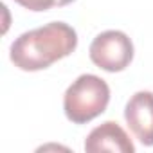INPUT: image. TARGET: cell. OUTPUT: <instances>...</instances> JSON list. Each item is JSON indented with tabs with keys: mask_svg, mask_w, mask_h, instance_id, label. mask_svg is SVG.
<instances>
[{
	"mask_svg": "<svg viewBox=\"0 0 153 153\" xmlns=\"http://www.w3.org/2000/svg\"><path fill=\"white\" fill-rule=\"evenodd\" d=\"M85 151L87 153H99V151L133 153L135 146L130 140L128 133L115 121H106L88 133V137L85 139Z\"/></svg>",
	"mask_w": 153,
	"mask_h": 153,
	"instance_id": "cell-5",
	"label": "cell"
},
{
	"mask_svg": "<svg viewBox=\"0 0 153 153\" xmlns=\"http://www.w3.org/2000/svg\"><path fill=\"white\" fill-rule=\"evenodd\" d=\"M110 103V87L96 74H81L63 96V112L74 124H87Z\"/></svg>",
	"mask_w": 153,
	"mask_h": 153,
	"instance_id": "cell-2",
	"label": "cell"
},
{
	"mask_svg": "<svg viewBox=\"0 0 153 153\" xmlns=\"http://www.w3.org/2000/svg\"><path fill=\"white\" fill-rule=\"evenodd\" d=\"M16 4H20L22 7L29 9V11H34V13H40V11H49L52 7H58V2L56 0H15Z\"/></svg>",
	"mask_w": 153,
	"mask_h": 153,
	"instance_id": "cell-6",
	"label": "cell"
},
{
	"mask_svg": "<svg viewBox=\"0 0 153 153\" xmlns=\"http://www.w3.org/2000/svg\"><path fill=\"white\" fill-rule=\"evenodd\" d=\"M76 47L78 33L65 22H51L15 38L9 58L20 70L36 72L70 56Z\"/></svg>",
	"mask_w": 153,
	"mask_h": 153,
	"instance_id": "cell-1",
	"label": "cell"
},
{
	"mask_svg": "<svg viewBox=\"0 0 153 153\" xmlns=\"http://www.w3.org/2000/svg\"><path fill=\"white\" fill-rule=\"evenodd\" d=\"M56 2H58V7H63V6H68V4L76 2V0H56Z\"/></svg>",
	"mask_w": 153,
	"mask_h": 153,
	"instance_id": "cell-7",
	"label": "cell"
},
{
	"mask_svg": "<svg viewBox=\"0 0 153 153\" xmlns=\"http://www.w3.org/2000/svg\"><path fill=\"white\" fill-rule=\"evenodd\" d=\"M133 52L135 51L130 36L115 29L97 34L88 49L92 63L106 72H121L126 67H130Z\"/></svg>",
	"mask_w": 153,
	"mask_h": 153,
	"instance_id": "cell-3",
	"label": "cell"
},
{
	"mask_svg": "<svg viewBox=\"0 0 153 153\" xmlns=\"http://www.w3.org/2000/svg\"><path fill=\"white\" fill-rule=\"evenodd\" d=\"M124 121L140 144L153 146V92H135L124 106Z\"/></svg>",
	"mask_w": 153,
	"mask_h": 153,
	"instance_id": "cell-4",
	"label": "cell"
}]
</instances>
